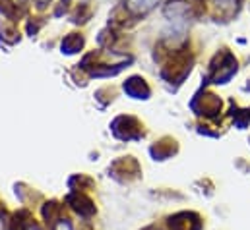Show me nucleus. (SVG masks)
Here are the masks:
<instances>
[{
    "mask_svg": "<svg viewBox=\"0 0 250 230\" xmlns=\"http://www.w3.org/2000/svg\"><path fill=\"white\" fill-rule=\"evenodd\" d=\"M19 230H41V229H39L37 225H25L23 229H19Z\"/></svg>",
    "mask_w": 250,
    "mask_h": 230,
    "instance_id": "nucleus-5",
    "label": "nucleus"
},
{
    "mask_svg": "<svg viewBox=\"0 0 250 230\" xmlns=\"http://www.w3.org/2000/svg\"><path fill=\"white\" fill-rule=\"evenodd\" d=\"M68 201L70 203H74L72 207L76 209V213H80V215H83V217H89V215H93V211H95V207L91 205V201L89 199H85V197H74V195H70L68 197Z\"/></svg>",
    "mask_w": 250,
    "mask_h": 230,
    "instance_id": "nucleus-2",
    "label": "nucleus"
},
{
    "mask_svg": "<svg viewBox=\"0 0 250 230\" xmlns=\"http://www.w3.org/2000/svg\"><path fill=\"white\" fill-rule=\"evenodd\" d=\"M53 230H74V227L68 219H57L53 221Z\"/></svg>",
    "mask_w": 250,
    "mask_h": 230,
    "instance_id": "nucleus-3",
    "label": "nucleus"
},
{
    "mask_svg": "<svg viewBox=\"0 0 250 230\" xmlns=\"http://www.w3.org/2000/svg\"><path fill=\"white\" fill-rule=\"evenodd\" d=\"M169 227H171V230H200L202 229V223L192 213H180V215L171 217Z\"/></svg>",
    "mask_w": 250,
    "mask_h": 230,
    "instance_id": "nucleus-1",
    "label": "nucleus"
},
{
    "mask_svg": "<svg viewBox=\"0 0 250 230\" xmlns=\"http://www.w3.org/2000/svg\"><path fill=\"white\" fill-rule=\"evenodd\" d=\"M217 6H219V8H223V10L233 12V10L237 8V0H217Z\"/></svg>",
    "mask_w": 250,
    "mask_h": 230,
    "instance_id": "nucleus-4",
    "label": "nucleus"
},
{
    "mask_svg": "<svg viewBox=\"0 0 250 230\" xmlns=\"http://www.w3.org/2000/svg\"><path fill=\"white\" fill-rule=\"evenodd\" d=\"M146 230H155V229H146Z\"/></svg>",
    "mask_w": 250,
    "mask_h": 230,
    "instance_id": "nucleus-6",
    "label": "nucleus"
}]
</instances>
